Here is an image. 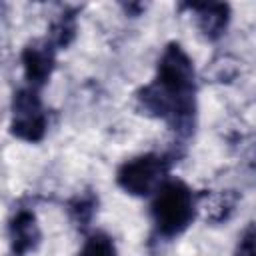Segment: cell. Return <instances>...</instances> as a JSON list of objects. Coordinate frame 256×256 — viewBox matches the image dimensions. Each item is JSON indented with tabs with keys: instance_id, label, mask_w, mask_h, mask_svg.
<instances>
[{
	"instance_id": "obj_4",
	"label": "cell",
	"mask_w": 256,
	"mask_h": 256,
	"mask_svg": "<svg viewBox=\"0 0 256 256\" xmlns=\"http://www.w3.org/2000/svg\"><path fill=\"white\" fill-rule=\"evenodd\" d=\"M54 44L52 42H32L24 48L22 52V66H24V76L30 84V88H40L46 84V80L52 74L54 68Z\"/></svg>"
},
{
	"instance_id": "obj_9",
	"label": "cell",
	"mask_w": 256,
	"mask_h": 256,
	"mask_svg": "<svg viewBox=\"0 0 256 256\" xmlns=\"http://www.w3.org/2000/svg\"><path fill=\"white\" fill-rule=\"evenodd\" d=\"M234 256H256V224H250L238 240Z\"/></svg>"
},
{
	"instance_id": "obj_7",
	"label": "cell",
	"mask_w": 256,
	"mask_h": 256,
	"mask_svg": "<svg viewBox=\"0 0 256 256\" xmlns=\"http://www.w3.org/2000/svg\"><path fill=\"white\" fill-rule=\"evenodd\" d=\"M80 256H116V248L112 238H108L102 232H96L86 240Z\"/></svg>"
},
{
	"instance_id": "obj_10",
	"label": "cell",
	"mask_w": 256,
	"mask_h": 256,
	"mask_svg": "<svg viewBox=\"0 0 256 256\" xmlns=\"http://www.w3.org/2000/svg\"><path fill=\"white\" fill-rule=\"evenodd\" d=\"M92 206H94V200H92V198H90V200L80 198V200L76 202V206L72 208L76 220H78V222H86V220L92 216Z\"/></svg>"
},
{
	"instance_id": "obj_8",
	"label": "cell",
	"mask_w": 256,
	"mask_h": 256,
	"mask_svg": "<svg viewBox=\"0 0 256 256\" xmlns=\"http://www.w3.org/2000/svg\"><path fill=\"white\" fill-rule=\"evenodd\" d=\"M74 30H76V26H74V16H62L56 24H54V28H52V44L54 46H66L70 40H72V36H74Z\"/></svg>"
},
{
	"instance_id": "obj_2",
	"label": "cell",
	"mask_w": 256,
	"mask_h": 256,
	"mask_svg": "<svg viewBox=\"0 0 256 256\" xmlns=\"http://www.w3.org/2000/svg\"><path fill=\"white\" fill-rule=\"evenodd\" d=\"M166 160L156 154H144L138 158H132L124 162L118 170V184L122 190L134 196H146L150 192H156L164 182L166 174Z\"/></svg>"
},
{
	"instance_id": "obj_5",
	"label": "cell",
	"mask_w": 256,
	"mask_h": 256,
	"mask_svg": "<svg viewBox=\"0 0 256 256\" xmlns=\"http://www.w3.org/2000/svg\"><path fill=\"white\" fill-rule=\"evenodd\" d=\"M38 240H40V230H38L34 214L20 210L12 218V224H10V242H12L14 254L24 256L26 252L36 248Z\"/></svg>"
},
{
	"instance_id": "obj_1",
	"label": "cell",
	"mask_w": 256,
	"mask_h": 256,
	"mask_svg": "<svg viewBox=\"0 0 256 256\" xmlns=\"http://www.w3.org/2000/svg\"><path fill=\"white\" fill-rule=\"evenodd\" d=\"M150 212L162 236H176L194 216V196L184 182L168 180L156 190Z\"/></svg>"
},
{
	"instance_id": "obj_6",
	"label": "cell",
	"mask_w": 256,
	"mask_h": 256,
	"mask_svg": "<svg viewBox=\"0 0 256 256\" xmlns=\"http://www.w3.org/2000/svg\"><path fill=\"white\" fill-rule=\"evenodd\" d=\"M198 12L200 30L208 38H218L228 24V6L226 4H192Z\"/></svg>"
},
{
	"instance_id": "obj_3",
	"label": "cell",
	"mask_w": 256,
	"mask_h": 256,
	"mask_svg": "<svg viewBox=\"0 0 256 256\" xmlns=\"http://www.w3.org/2000/svg\"><path fill=\"white\" fill-rule=\"evenodd\" d=\"M12 134L26 140L38 142L46 132V116L42 112L40 98L34 88H22L14 94L12 102Z\"/></svg>"
}]
</instances>
